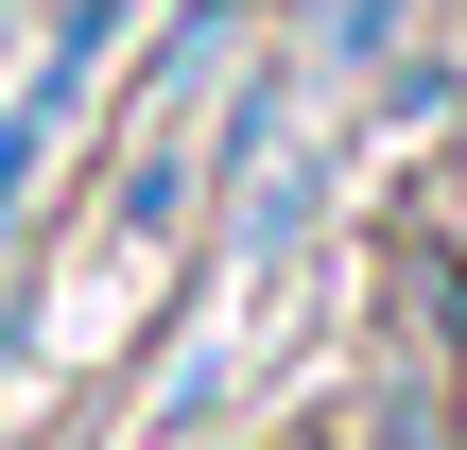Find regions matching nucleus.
<instances>
[{
    "label": "nucleus",
    "instance_id": "1",
    "mask_svg": "<svg viewBox=\"0 0 467 450\" xmlns=\"http://www.w3.org/2000/svg\"><path fill=\"white\" fill-rule=\"evenodd\" d=\"M381 295H399L416 330H451V347H467V243H451V225H399V260H381Z\"/></svg>",
    "mask_w": 467,
    "mask_h": 450
},
{
    "label": "nucleus",
    "instance_id": "3",
    "mask_svg": "<svg viewBox=\"0 0 467 450\" xmlns=\"http://www.w3.org/2000/svg\"><path fill=\"white\" fill-rule=\"evenodd\" d=\"M173 191H191V156H121V243H139V225H173Z\"/></svg>",
    "mask_w": 467,
    "mask_h": 450
},
{
    "label": "nucleus",
    "instance_id": "2",
    "mask_svg": "<svg viewBox=\"0 0 467 450\" xmlns=\"http://www.w3.org/2000/svg\"><path fill=\"white\" fill-rule=\"evenodd\" d=\"M104 35H121V0H52V52H35V104H69V87L104 69Z\"/></svg>",
    "mask_w": 467,
    "mask_h": 450
}]
</instances>
